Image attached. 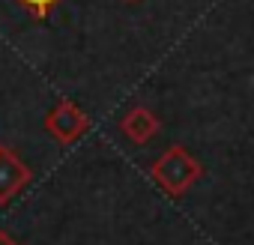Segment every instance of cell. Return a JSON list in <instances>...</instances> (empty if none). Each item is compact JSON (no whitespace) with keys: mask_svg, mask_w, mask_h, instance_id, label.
<instances>
[{"mask_svg":"<svg viewBox=\"0 0 254 245\" xmlns=\"http://www.w3.org/2000/svg\"><path fill=\"white\" fill-rule=\"evenodd\" d=\"M126 3H138V0H126Z\"/></svg>","mask_w":254,"mask_h":245,"instance_id":"7","label":"cell"},{"mask_svg":"<svg viewBox=\"0 0 254 245\" xmlns=\"http://www.w3.org/2000/svg\"><path fill=\"white\" fill-rule=\"evenodd\" d=\"M45 132L57 141V144H63V147H72V144H78L87 132H90V117H87V111H81V105H75L72 99H60V102H54V108L45 114Z\"/></svg>","mask_w":254,"mask_h":245,"instance_id":"2","label":"cell"},{"mask_svg":"<svg viewBox=\"0 0 254 245\" xmlns=\"http://www.w3.org/2000/svg\"><path fill=\"white\" fill-rule=\"evenodd\" d=\"M0 245H18V242H15V239L6 233V230H0Z\"/></svg>","mask_w":254,"mask_h":245,"instance_id":"6","label":"cell"},{"mask_svg":"<svg viewBox=\"0 0 254 245\" xmlns=\"http://www.w3.org/2000/svg\"><path fill=\"white\" fill-rule=\"evenodd\" d=\"M33 183L30 165L9 147H0V206L15 200L27 185Z\"/></svg>","mask_w":254,"mask_h":245,"instance_id":"3","label":"cell"},{"mask_svg":"<svg viewBox=\"0 0 254 245\" xmlns=\"http://www.w3.org/2000/svg\"><path fill=\"white\" fill-rule=\"evenodd\" d=\"M203 165L200 159L186 150V147H168L153 165H150V180L168 194V197H183L194 183H200Z\"/></svg>","mask_w":254,"mask_h":245,"instance_id":"1","label":"cell"},{"mask_svg":"<svg viewBox=\"0 0 254 245\" xmlns=\"http://www.w3.org/2000/svg\"><path fill=\"white\" fill-rule=\"evenodd\" d=\"M15 3H18L24 12H30L33 21H45V18L63 3V0H15Z\"/></svg>","mask_w":254,"mask_h":245,"instance_id":"5","label":"cell"},{"mask_svg":"<svg viewBox=\"0 0 254 245\" xmlns=\"http://www.w3.org/2000/svg\"><path fill=\"white\" fill-rule=\"evenodd\" d=\"M159 129H162V120H159L150 108H144V105L126 111V117L120 120V132L129 138L132 144H138V147L150 144V141L159 135Z\"/></svg>","mask_w":254,"mask_h":245,"instance_id":"4","label":"cell"}]
</instances>
